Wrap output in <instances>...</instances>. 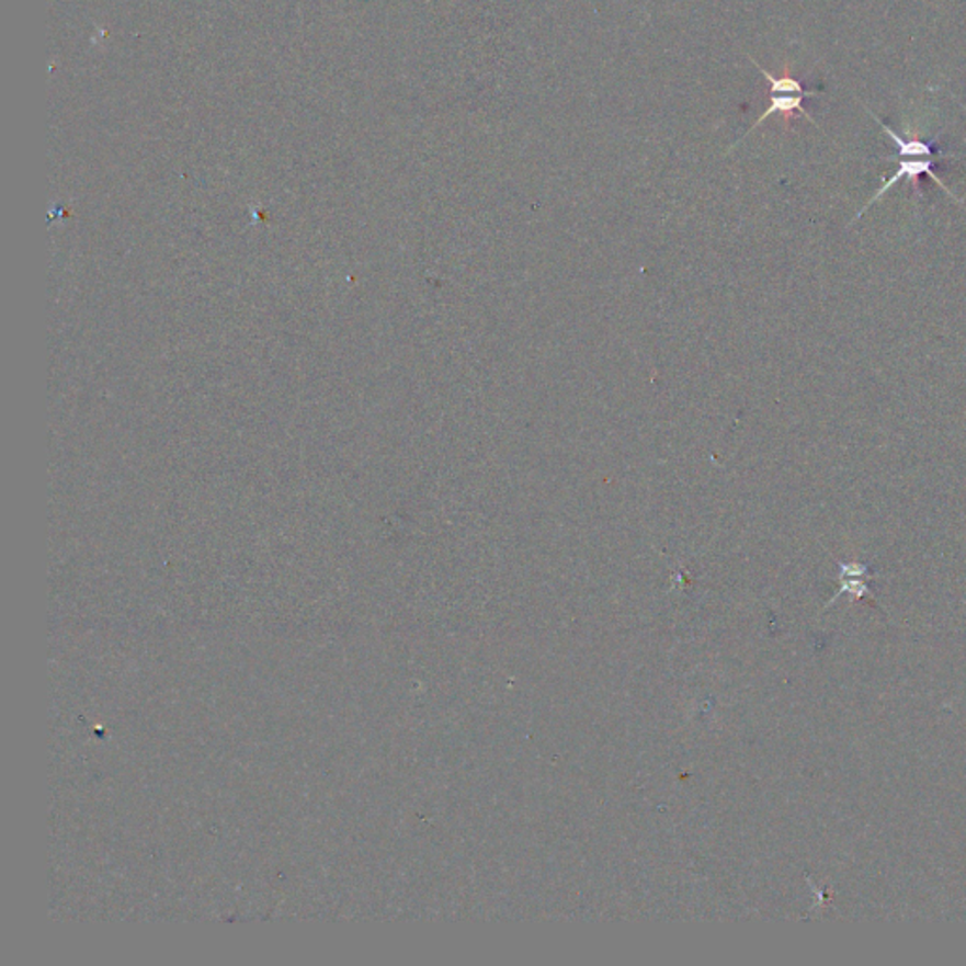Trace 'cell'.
I'll use <instances>...</instances> for the list:
<instances>
[{"instance_id":"cell-1","label":"cell","mask_w":966,"mask_h":966,"mask_svg":"<svg viewBox=\"0 0 966 966\" xmlns=\"http://www.w3.org/2000/svg\"><path fill=\"white\" fill-rule=\"evenodd\" d=\"M872 117L876 120L879 127L886 130V135L891 138L897 149H899V169L897 172L893 174L889 180H887L878 191H876V195L872 196L871 201L866 203L865 208L861 209L857 214L859 217L865 214L866 209L871 208L872 204L879 201L882 196L886 195L887 191L895 187L900 180H906V182L912 183L913 191L919 193V178L927 174V177L933 178L934 182L939 183L942 190L946 191L947 195H952L955 201H959L957 196L953 195L952 191L947 190L944 182L936 177V172H934V164H936V154H934V140L931 143H925V140H921L918 135L912 136H900L895 133V130L886 125V123L878 120L876 115L872 114Z\"/></svg>"},{"instance_id":"cell-2","label":"cell","mask_w":966,"mask_h":966,"mask_svg":"<svg viewBox=\"0 0 966 966\" xmlns=\"http://www.w3.org/2000/svg\"><path fill=\"white\" fill-rule=\"evenodd\" d=\"M750 59L759 68V72L764 76V80L771 83V104H769V109L764 110L763 114L759 115L758 122L751 125L746 136L750 135L751 130L758 129L761 123L766 122L774 114L784 117L785 129H789L791 120L797 114L805 115L811 125H816L814 117L803 106V101L808 99V96H816V93L814 91H806L803 88V83L795 76H791L789 67H785L784 75L774 76L769 70H764L753 57H750Z\"/></svg>"},{"instance_id":"cell-3","label":"cell","mask_w":966,"mask_h":966,"mask_svg":"<svg viewBox=\"0 0 966 966\" xmlns=\"http://www.w3.org/2000/svg\"><path fill=\"white\" fill-rule=\"evenodd\" d=\"M963 109H965V110H966V106H963Z\"/></svg>"}]
</instances>
